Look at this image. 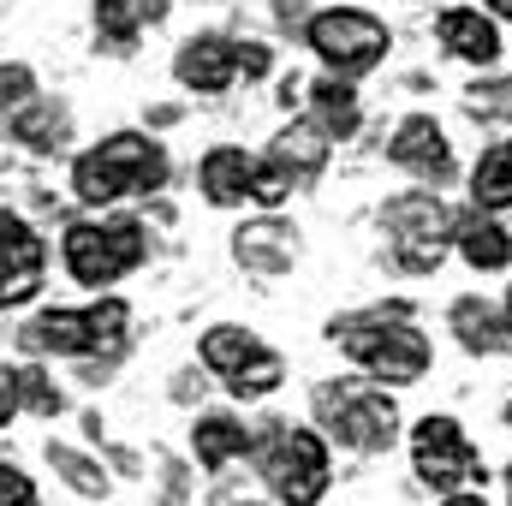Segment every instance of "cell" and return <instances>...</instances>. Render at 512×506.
I'll return each instance as SVG.
<instances>
[{
    "label": "cell",
    "mask_w": 512,
    "mask_h": 506,
    "mask_svg": "<svg viewBox=\"0 0 512 506\" xmlns=\"http://www.w3.org/2000/svg\"><path fill=\"white\" fill-rule=\"evenodd\" d=\"M364 370L376 381H393V387H411L429 370V340L411 328V310L405 304H387V310H364V316H346L328 328Z\"/></svg>",
    "instance_id": "2"
},
{
    "label": "cell",
    "mask_w": 512,
    "mask_h": 506,
    "mask_svg": "<svg viewBox=\"0 0 512 506\" xmlns=\"http://www.w3.org/2000/svg\"><path fill=\"white\" fill-rule=\"evenodd\" d=\"M387 233H393V262L411 268V274H429L441 268L447 256V239H453V215L435 191H399L382 209Z\"/></svg>",
    "instance_id": "8"
},
{
    "label": "cell",
    "mask_w": 512,
    "mask_h": 506,
    "mask_svg": "<svg viewBox=\"0 0 512 506\" xmlns=\"http://www.w3.org/2000/svg\"><path fill=\"white\" fill-rule=\"evenodd\" d=\"M161 185H167V149L149 131H114L72 161V197L96 209L114 197H149Z\"/></svg>",
    "instance_id": "1"
},
{
    "label": "cell",
    "mask_w": 512,
    "mask_h": 506,
    "mask_svg": "<svg viewBox=\"0 0 512 506\" xmlns=\"http://www.w3.org/2000/svg\"><path fill=\"white\" fill-rule=\"evenodd\" d=\"M304 42L322 54V66H328L334 78H358V72L382 66L387 24L370 18V12H358V6H328V12H316V18L304 24Z\"/></svg>",
    "instance_id": "7"
},
{
    "label": "cell",
    "mask_w": 512,
    "mask_h": 506,
    "mask_svg": "<svg viewBox=\"0 0 512 506\" xmlns=\"http://www.w3.org/2000/svg\"><path fill=\"white\" fill-rule=\"evenodd\" d=\"M447 506H489V501H483V495H453Z\"/></svg>",
    "instance_id": "33"
},
{
    "label": "cell",
    "mask_w": 512,
    "mask_h": 506,
    "mask_svg": "<svg viewBox=\"0 0 512 506\" xmlns=\"http://www.w3.org/2000/svg\"><path fill=\"white\" fill-rule=\"evenodd\" d=\"M411 459H417V477L429 489H465V483H483V459L477 447L465 441V429L453 417H423L411 429Z\"/></svg>",
    "instance_id": "10"
},
{
    "label": "cell",
    "mask_w": 512,
    "mask_h": 506,
    "mask_svg": "<svg viewBox=\"0 0 512 506\" xmlns=\"http://www.w3.org/2000/svg\"><path fill=\"white\" fill-rule=\"evenodd\" d=\"M465 114L483 126H512V78H483L465 90Z\"/></svg>",
    "instance_id": "26"
},
{
    "label": "cell",
    "mask_w": 512,
    "mask_h": 506,
    "mask_svg": "<svg viewBox=\"0 0 512 506\" xmlns=\"http://www.w3.org/2000/svg\"><path fill=\"white\" fill-rule=\"evenodd\" d=\"M203 364L227 381V393H239V399H262V393H274L286 381L280 352H268L251 328H233V322L203 334Z\"/></svg>",
    "instance_id": "9"
},
{
    "label": "cell",
    "mask_w": 512,
    "mask_h": 506,
    "mask_svg": "<svg viewBox=\"0 0 512 506\" xmlns=\"http://www.w3.org/2000/svg\"><path fill=\"white\" fill-rule=\"evenodd\" d=\"M18 417V370H0V429Z\"/></svg>",
    "instance_id": "30"
},
{
    "label": "cell",
    "mask_w": 512,
    "mask_h": 506,
    "mask_svg": "<svg viewBox=\"0 0 512 506\" xmlns=\"http://www.w3.org/2000/svg\"><path fill=\"white\" fill-rule=\"evenodd\" d=\"M42 268H48V245L36 239V227L0 209V310L30 304L42 292Z\"/></svg>",
    "instance_id": "11"
},
{
    "label": "cell",
    "mask_w": 512,
    "mask_h": 506,
    "mask_svg": "<svg viewBox=\"0 0 512 506\" xmlns=\"http://www.w3.org/2000/svg\"><path fill=\"white\" fill-rule=\"evenodd\" d=\"M471 197H477V209H512V137L507 143H495V149L477 161V173H471Z\"/></svg>",
    "instance_id": "24"
},
{
    "label": "cell",
    "mask_w": 512,
    "mask_h": 506,
    "mask_svg": "<svg viewBox=\"0 0 512 506\" xmlns=\"http://www.w3.org/2000/svg\"><path fill=\"white\" fill-rule=\"evenodd\" d=\"M161 18H167V0H96V36L114 54H131V42Z\"/></svg>",
    "instance_id": "19"
},
{
    "label": "cell",
    "mask_w": 512,
    "mask_h": 506,
    "mask_svg": "<svg viewBox=\"0 0 512 506\" xmlns=\"http://www.w3.org/2000/svg\"><path fill=\"white\" fill-rule=\"evenodd\" d=\"M435 36H441L447 54H459V60H471V66H489V60L501 54V30H495V18H489L483 6H447V12L435 18Z\"/></svg>",
    "instance_id": "14"
},
{
    "label": "cell",
    "mask_w": 512,
    "mask_h": 506,
    "mask_svg": "<svg viewBox=\"0 0 512 506\" xmlns=\"http://www.w3.org/2000/svg\"><path fill=\"white\" fill-rule=\"evenodd\" d=\"M268 167L286 179V185H316L322 167H328V137L316 131V120H292V126L274 137V155Z\"/></svg>",
    "instance_id": "15"
},
{
    "label": "cell",
    "mask_w": 512,
    "mask_h": 506,
    "mask_svg": "<svg viewBox=\"0 0 512 506\" xmlns=\"http://www.w3.org/2000/svg\"><path fill=\"white\" fill-rule=\"evenodd\" d=\"M191 447H197V465H203V471H221L227 459H239V453L251 447V429H245L239 417H197Z\"/></svg>",
    "instance_id": "23"
},
{
    "label": "cell",
    "mask_w": 512,
    "mask_h": 506,
    "mask_svg": "<svg viewBox=\"0 0 512 506\" xmlns=\"http://www.w3.org/2000/svg\"><path fill=\"white\" fill-rule=\"evenodd\" d=\"M36 96V78H30V66H18V60H6L0 66V120H12L24 102Z\"/></svg>",
    "instance_id": "28"
},
{
    "label": "cell",
    "mask_w": 512,
    "mask_h": 506,
    "mask_svg": "<svg viewBox=\"0 0 512 506\" xmlns=\"http://www.w3.org/2000/svg\"><path fill=\"white\" fill-rule=\"evenodd\" d=\"M507 334H512V292H507Z\"/></svg>",
    "instance_id": "34"
},
{
    "label": "cell",
    "mask_w": 512,
    "mask_h": 506,
    "mask_svg": "<svg viewBox=\"0 0 512 506\" xmlns=\"http://www.w3.org/2000/svg\"><path fill=\"white\" fill-rule=\"evenodd\" d=\"M507 417H512V405H507Z\"/></svg>",
    "instance_id": "36"
},
{
    "label": "cell",
    "mask_w": 512,
    "mask_h": 506,
    "mask_svg": "<svg viewBox=\"0 0 512 506\" xmlns=\"http://www.w3.org/2000/svg\"><path fill=\"white\" fill-rule=\"evenodd\" d=\"M256 167L245 149H233V143H221V149H209L203 155V167H197V185H203V197L215 203V209H233V203H245L256 191Z\"/></svg>",
    "instance_id": "17"
},
{
    "label": "cell",
    "mask_w": 512,
    "mask_h": 506,
    "mask_svg": "<svg viewBox=\"0 0 512 506\" xmlns=\"http://www.w3.org/2000/svg\"><path fill=\"white\" fill-rule=\"evenodd\" d=\"M60 387L42 376V370H18V411H36V417H60Z\"/></svg>",
    "instance_id": "27"
},
{
    "label": "cell",
    "mask_w": 512,
    "mask_h": 506,
    "mask_svg": "<svg viewBox=\"0 0 512 506\" xmlns=\"http://www.w3.org/2000/svg\"><path fill=\"white\" fill-rule=\"evenodd\" d=\"M131 310L126 298H102L90 310H42L18 328V346L36 358H90L102 346H126Z\"/></svg>",
    "instance_id": "3"
},
{
    "label": "cell",
    "mask_w": 512,
    "mask_h": 506,
    "mask_svg": "<svg viewBox=\"0 0 512 506\" xmlns=\"http://www.w3.org/2000/svg\"><path fill=\"white\" fill-rule=\"evenodd\" d=\"M0 506H42L36 501V483L18 465H0Z\"/></svg>",
    "instance_id": "29"
},
{
    "label": "cell",
    "mask_w": 512,
    "mask_h": 506,
    "mask_svg": "<svg viewBox=\"0 0 512 506\" xmlns=\"http://www.w3.org/2000/svg\"><path fill=\"white\" fill-rule=\"evenodd\" d=\"M274 435L262 441V483L274 489V501L286 506H316L328 495V447L310 429L292 423H268Z\"/></svg>",
    "instance_id": "6"
},
{
    "label": "cell",
    "mask_w": 512,
    "mask_h": 506,
    "mask_svg": "<svg viewBox=\"0 0 512 506\" xmlns=\"http://www.w3.org/2000/svg\"><path fill=\"white\" fill-rule=\"evenodd\" d=\"M233 256H239L251 274H286V268L298 262V233H292L286 221L262 215V221H251V227L233 233Z\"/></svg>",
    "instance_id": "16"
},
{
    "label": "cell",
    "mask_w": 512,
    "mask_h": 506,
    "mask_svg": "<svg viewBox=\"0 0 512 506\" xmlns=\"http://www.w3.org/2000/svg\"><path fill=\"white\" fill-rule=\"evenodd\" d=\"M173 78L185 84V90H197V96H221L233 78H239V42L233 36H191L185 48H179V60H173Z\"/></svg>",
    "instance_id": "12"
},
{
    "label": "cell",
    "mask_w": 512,
    "mask_h": 506,
    "mask_svg": "<svg viewBox=\"0 0 512 506\" xmlns=\"http://www.w3.org/2000/svg\"><path fill=\"white\" fill-rule=\"evenodd\" d=\"M239 72H245V78H262V72H268V48H262V42H239Z\"/></svg>",
    "instance_id": "31"
},
{
    "label": "cell",
    "mask_w": 512,
    "mask_h": 506,
    "mask_svg": "<svg viewBox=\"0 0 512 506\" xmlns=\"http://www.w3.org/2000/svg\"><path fill=\"white\" fill-rule=\"evenodd\" d=\"M387 155H393L399 167H411V173L435 179V185L453 173V149H447V131L435 126L429 114H411V120H399L393 143H387Z\"/></svg>",
    "instance_id": "13"
},
{
    "label": "cell",
    "mask_w": 512,
    "mask_h": 506,
    "mask_svg": "<svg viewBox=\"0 0 512 506\" xmlns=\"http://www.w3.org/2000/svg\"><path fill=\"white\" fill-rule=\"evenodd\" d=\"M316 411L334 429V441L352 447V453H382V447H393V435H399V405L387 399L382 387L328 381V387H316Z\"/></svg>",
    "instance_id": "5"
},
{
    "label": "cell",
    "mask_w": 512,
    "mask_h": 506,
    "mask_svg": "<svg viewBox=\"0 0 512 506\" xmlns=\"http://www.w3.org/2000/svg\"><path fill=\"white\" fill-rule=\"evenodd\" d=\"M245 506H251V501H245Z\"/></svg>",
    "instance_id": "37"
},
{
    "label": "cell",
    "mask_w": 512,
    "mask_h": 506,
    "mask_svg": "<svg viewBox=\"0 0 512 506\" xmlns=\"http://www.w3.org/2000/svg\"><path fill=\"white\" fill-rule=\"evenodd\" d=\"M310 108H316V131L322 137H352V131L364 126V108H358L352 78H322L310 90Z\"/></svg>",
    "instance_id": "22"
},
{
    "label": "cell",
    "mask_w": 512,
    "mask_h": 506,
    "mask_svg": "<svg viewBox=\"0 0 512 506\" xmlns=\"http://www.w3.org/2000/svg\"><path fill=\"white\" fill-rule=\"evenodd\" d=\"M48 465H54V471H60L78 495H96V501L108 495V471H102L96 459H84L78 447H66V441H48Z\"/></svg>",
    "instance_id": "25"
},
{
    "label": "cell",
    "mask_w": 512,
    "mask_h": 506,
    "mask_svg": "<svg viewBox=\"0 0 512 506\" xmlns=\"http://www.w3.org/2000/svg\"><path fill=\"white\" fill-rule=\"evenodd\" d=\"M483 6H489L495 18H512V0H483Z\"/></svg>",
    "instance_id": "32"
},
{
    "label": "cell",
    "mask_w": 512,
    "mask_h": 506,
    "mask_svg": "<svg viewBox=\"0 0 512 506\" xmlns=\"http://www.w3.org/2000/svg\"><path fill=\"white\" fill-rule=\"evenodd\" d=\"M6 126H12V137H18L30 155H60V149L72 143V114H66V102H54V96H30Z\"/></svg>",
    "instance_id": "18"
},
{
    "label": "cell",
    "mask_w": 512,
    "mask_h": 506,
    "mask_svg": "<svg viewBox=\"0 0 512 506\" xmlns=\"http://www.w3.org/2000/svg\"><path fill=\"white\" fill-rule=\"evenodd\" d=\"M60 256L78 286H114L149 256V233L143 221H72L60 239Z\"/></svg>",
    "instance_id": "4"
},
{
    "label": "cell",
    "mask_w": 512,
    "mask_h": 506,
    "mask_svg": "<svg viewBox=\"0 0 512 506\" xmlns=\"http://www.w3.org/2000/svg\"><path fill=\"white\" fill-rule=\"evenodd\" d=\"M507 489H512V471H507Z\"/></svg>",
    "instance_id": "35"
},
{
    "label": "cell",
    "mask_w": 512,
    "mask_h": 506,
    "mask_svg": "<svg viewBox=\"0 0 512 506\" xmlns=\"http://www.w3.org/2000/svg\"><path fill=\"white\" fill-rule=\"evenodd\" d=\"M453 239H459V256H465L471 268H483V274H495V268H507L512 262V233L489 215V209L453 221Z\"/></svg>",
    "instance_id": "20"
},
{
    "label": "cell",
    "mask_w": 512,
    "mask_h": 506,
    "mask_svg": "<svg viewBox=\"0 0 512 506\" xmlns=\"http://www.w3.org/2000/svg\"><path fill=\"white\" fill-rule=\"evenodd\" d=\"M453 334H459V346L477 352V358H495V352L512 346L507 316H501L495 304H483V298H459V304H453Z\"/></svg>",
    "instance_id": "21"
}]
</instances>
